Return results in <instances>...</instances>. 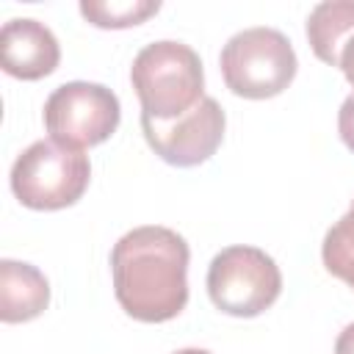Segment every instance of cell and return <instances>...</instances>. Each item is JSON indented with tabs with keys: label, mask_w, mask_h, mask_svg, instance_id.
Returning a JSON list of instances; mask_svg holds the SVG:
<instances>
[{
	"label": "cell",
	"mask_w": 354,
	"mask_h": 354,
	"mask_svg": "<svg viewBox=\"0 0 354 354\" xmlns=\"http://www.w3.org/2000/svg\"><path fill=\"white\" fill-rule=\"evenodd\" d=\"M158 8H160L158 0H124V3L83 0L80 3V14L97 28H130L158 14Z\"/></svg>",
	"instance_id": "obj_12"
},
{
	"label": "cell",
	"mask_w": 354,
	"mask_h": 354,
	"mask_svg": "<svg viewBox=\"0 0 354 354\" xmlns=\"http://www.w3.org/2000/svg\"><path fill=\"white\" fill-rule=\"evenodd\" d=\"M307 39L324 64L340 66V55L354 39V0L318 3L307 17Z\"/></svg>",
	"instance_id": "obj_10"
},
{
	"label": "cell",
	"mask_w": 354,
	"mask_h": 354,
	"mask_svg": "<svg viewBox=\"0 0 354 354\" xmlns=\"http://www.w3.org/2000/svg\"><path fill=\"white\" fill-rule=\"evenodd\" d=\"M91 166L80 149L58 141H33L11 166L14 196L33 210H61L75 205L88 188Z\"/></svg>",
	"instance_id": "obj_4"
},
{
	"label": "cell",
	"mask_w": 354,
	"mask_h": 354,
	"mask_svg": "<svg viewBox=\"0 0 354 354\" xmlns=\"http://www.w3.org/2000/svg\"><path fill=\"white\" fill-rule=\"evenodd\" d=\"M174 354H210L207 348H180V351H174Z\"/></svg>",
	"instance_id": "obj_16"
},
{
	"label": "cell",
	"mask_w": 354,
	"mask_h": 354,
	"mask_svg": "<svg viewBox=\"0 0 354 354\" xmlns=\"http://www.w3.org/2000/svg\"><path fill=\"white\" fill-rule=\"evenodd\" d=\"M224 111L213 97H202V102L180 119L155 122L141 116V130L147 144L171 166H196L205 163L224 138Z\"/></svg>",
	"instance_id": "obj_7"
},
{
	"label": "cell",
	"mask_w": 354,
	"mask_h": 354,
	"mask_svg": "<svg viewBox=\"0 0 354 354\" xmlns=\"http://www.w3.org/2000/svg\"><path fill=\"white\" fill-rule=\"evenodd\" d=\"M337 130H340V138L343 144L354 152V91L343 100L340 105V113H337Z\"/></svg>",
	"instance_id": "obj_13"
},
{
	"label": "cell",
	"mask_w": 354,
	"mask_h": 354,
	"mask_svg": "<svg viewBox=\"0 0 354 354\" xmlns=\"http://www.w3.org/2000/svg\"><path fill=\"white\" fill-rule=\"evenodd\" d=\"M340 69H343L346 80L354 86V39L346 44V50H343V55H340Z\"/></svg>",
	"instance_id": "obj_15"
},
{
	"label": "cell",
	"mask_w": 354,
	"mask_h": 354,
	"mask_svg": "<svg viewBox=\"0 0 354 354\" xmlns=\"http://www.w3.org/2000/svg\"><path fill=\"white\" fill-rule=\"evenodd\" d=\"M50 304L47 277L19 260H0V318L6 324H19L41 315Z\"/></svg>",
	"instance_id": "obj_9"
},
{
	"label": "cell",
	"mask_w": 354,
	"mask_h": 354,
	"mask_svg": "<svg viewBox=\"0 0 354 354\" xmlns=\"http://www.w3.org/2000/svg\"><path fill=\"white\" fill-rule=\"evenodd\" d=\"M279 290V266L257 246H227L207 266L210 301L227 315L254 318L277 301Z\"/></svg>",
	"instance_id": "obj_5"
},
{
	"label": "cell",
	"mask_w": 354,
	"mask_h": 354,
	"mask_svg": "<svg viewBox=\"0 0 354 354\" xmlns=\"http://www.w3.org/2000/svg\"><path fill=\"white\" fill-rule=\"evenodd\" d=\"M321 257L329 274L354 288V202L346 216H340L324 235Z\"/></svg>",
	"instance_id": "obj_11"
},
{
	"label": "cell",
	"mask_w": 354,
	"mask_h": 354,
	"mask_svg": "<svg viewBox=\"0 0 354 354\" xmlns=\"http://www.w3.org/2000/svg\"><path fill=\"white\" fill-rule=\"evenodd\" d=\"M58 61V39L44 22L17 17L0 28V64L8 75L19 80H39L55 72Z\"/></svg>",
	"instance_id": "obj_8"
},
{
	"label": "cell",
	"mask_w": 354,
	"mask_h": 354,
	"mask_svg": "<svg viewBox=\"0 0 354 354\" xmlns=\"http://www.w3.org/2000/svg\"><path fill=\"white\" fill-rule=\"evenodd\" d=\"M119 97L88 80H72L58 86L44 102V127L53 141L83 149L102 144L119 127Z\"/></svg>",
	"instance_id": "obj_6"
},
{
	"label": "cell",
	"mask_w": 354,
	"mask_h": 354,
	"mask_svg": "<svg viewBox=\"0 0 354 354\" xmlns=\"http://www.w3.org/2000/svg\"><path fill=\"white\" fill-rule=\"evenodd\" d=\"M188 243L169 227H136L111 252L113 293L127 315L160 324L188 304Z\"/></svg>",
	"instance_id": "obj_1"
},
{
	"label": "cell",
	"mask_w": 354,
	"mask_h": 354,
	"mask_svg": "<svg viewBox=\"0 0 354 354\" xmlns=\"http://www.w3.org/2000/svg\"><path fill=\"white\" fill-rule=\"evenodd\" d=\"M335 354H354V324H348L337 340H335Z\"/></svg>",
	"instance_id": "obj_14"
},
{
	"label": "cell",
	"mask_w": 354,
	"mask_h": 354,
	"mask_svg": "<svg viewBox=\"0 0 354 354\" xmlns=\"http://www.w3.org/2000/svg\"><path fill=\"white\" fill-rule=\"evenodd\" d=\"M296 53L290 39L266 25L243 28L221 50V75L232 94L266 100L285 91L296 75Z\"/></svg>",
	"instance_id": "obj_3"
},
{
	"label": "cell",
	"mask_w": 354,
	"mask_h": 354,
	"mask_svg": "<svg viewBox=\"0 0 354 354\" xmlns=\"http://www.w3.org/2000/svg\"><path fill=\"white\" fill-rule=\"evenodd\" d=\"M130 80L141 102V116L171 122L202 102L205 72L194 47L160 39L138 50L130 66Z\"/></svg>",
	"instance_id": "obj_2"
}]
</instances>
